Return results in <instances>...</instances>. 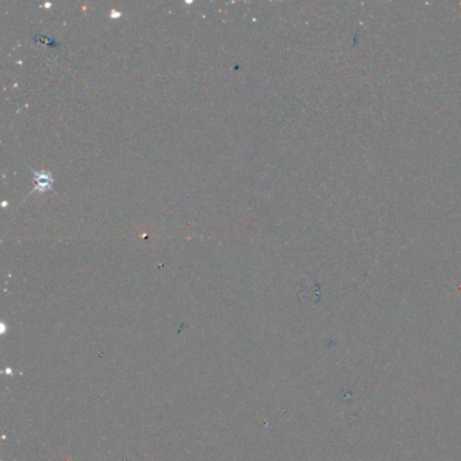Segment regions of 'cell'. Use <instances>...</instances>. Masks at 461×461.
<instances>
[{
    "instance_id": "1",
    "label": "cell",
    "mask_w": 461,
    "mask_h": 461,
    "mask_svg": "<svg viewBox=\"0 0 461 461\" xmlns=\"http://www.w3.org/2000/svg\"><path fill=\"white\" fill-rule=\"evenodd\" d=\"M33 175L37 179V187L34 188V191H46V189L52 188V185H53V177L52 175L49 173V172H36V170H33Z\"/></svg>"
}]
</instances>
